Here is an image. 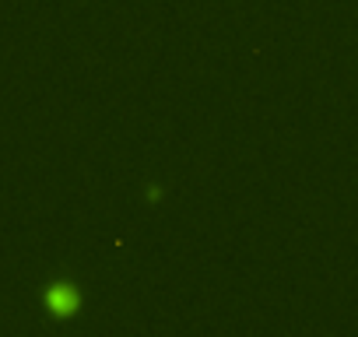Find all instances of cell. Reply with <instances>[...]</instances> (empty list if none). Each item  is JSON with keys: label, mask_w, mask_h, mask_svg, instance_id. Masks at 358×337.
<instances>
[{"label": "cell", "mask_w": 358, "mask_h": 337, "mask_svg": "<svg viewBox=\"0 0 358 337\" xmlns=\"http://www.w3.org/2000/svg\"><path fill=\"white\" fill-rule=\"evenodd\" d=\"M46 306H50L57 316H71V313L78 309V292H74L71 285H53V288L46 292Z\"/></svg>", "instance_id": "1"}]
</instances>
